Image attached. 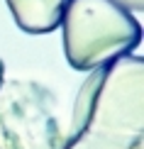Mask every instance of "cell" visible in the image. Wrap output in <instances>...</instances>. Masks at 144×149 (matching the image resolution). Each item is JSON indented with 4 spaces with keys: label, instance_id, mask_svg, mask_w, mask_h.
I'll use <instances>...</instances> for the list:
<instances>
[{
    "label": "cell",
    "instance_id": "cell-4",
    "mask_svg": "<svg viewBox=\"0 0 144 149\" xmlns=\"http://www.w3.org/2000/svg\"><path fill=\"white\" fill-rule=\"evenodd\" d=\"M15 24L27 34H49L59 27L68 0H5Z\"/></svg>",
    "mask_w": 144,
    "mask_h": 149
},
{
    "label": "cell",
    "instance_id": "cell-5",
    "mask_svg": "<svg viewBox=\"0 0 144 149\" xmlns=\"http://www.w3.org/2000/svg\"><path fill=\"white\" fill-rule=\"evenodd\" d=\"M117 5H122L125 10H129V12H142L144 10V0H115Z\"/></svg>",
    "mask_w": 144,
    "mask_h": 149
},
{
    "label": "cell",
    "instance_id": "cell-3",
    "mask_svg": "<svg viewBox=\"0 0 144 149\" xmlns=\"http://www.w3.org/2000/svg\"><path fill=\"white\" fill-rule=\"evenodd\" d=\"M54 95L34 81L0 86V149H61Z\"/></svg>",
    "mask_w": 144,
    "mask_h": 149
},
{
    "label": "cell",
    "instance_id": "cell-6",
    "mask_svg": "<svg viewBox=\"0 0 144 149\" xmlns=\"http://www.w3.org/2000/svg\"><path fill=\"white\" fill-rule=\"evenodd\" d=\"M3 76H5V64H3V59H0V86H3Z\"/></svg>",
    "mask_w": 144,
    "mask_h": 149
},
{
    "label": "cell",
    "instance_id": "cell-1",
    "mask_svg": "<svg viewBox=\"0 0 144 149\" xmlns=\"http://www.w3.org/2000/svg\"><path fill=\"white\" fill-rule=\"evenodd\" d=\"M144 59L127 54L83 81L61 149H144Z\"/></svg>",
    "mask_w": 144,
    "mask_h": 149
},
{
    "label": "cell",
    "instance_id": "cell-2",
    "mask_svg": "<svg viewBox=\"0 0 144 149\" xmlns=\"http://www.w3.org/2000/svg\"><path fill=\"white\" fill-rule=\"evenodd\" d=\"M59 24L66 61L76 71L112 64L142 42L139 20L115 0H68Z\"/></svg>",
    "mask_w": 144,
    "mask_h": 149
}]
</instances>
